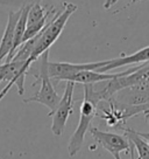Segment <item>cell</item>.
<instances>
[{"label":"cell","instance_id":"obj_1","mask_svg":"<svg viewBox=\"0 0 149 159\" xmlns=\"http://www.w3.org/2000/svg\"><path fill=\"white\" fill-rule=\"evenodd\" d=\"M77 8H78L77 5L72 2H65L63 11L56 12L53 15L51 20H49V22L45 25V28L36 35L35 46L30 55V59L28 60L30 65L35 62L43 53L49 50L50 47L56 42V40L60 38V35L64 30L68 20L77 11Z\"/></svg>","mask_w":149,"mask_h":159},{"label":"cell","instance_id":"obj_2","mask_svg":"<svg viewBox=\"0 0 149 159\" xmlns=\"http://www.w3.org/2000/svg\"><path fill=\"white\" fill-rule=\"evenodd\" d=\"M40 57L41 65L39 74L34 75L36 77V82L34 84L40 82V89L39 91H36L34 96L23 99V103L37 102L42 105H45L50 111H53L61 101V96L56 93L54 85L51 83V77L49 74V50L43 53Z\"/></svg>","mask_w":149,"mask_h":159},{"label":"cell","instance_id":"obj_3","mask_svg":"<svg viewBox=\"0 0 149 159\" xmlns=\"http://www.w3.org/2000/svg\"><path fill=\"white\" fill-rule=\"evenodd\" d=\"M97 104L89 95L84 94V99L80 105V117L78 125L69 139L68 152L70 157H74L83 146L86 132L89 131L92 119L97 116Z\"/></svg>","mask_w":149,"mask_h":159},{"label":"cell","instance_id":"obj_4","mask_svg":"<svg viewBox=\"0 0 149 159\" xmlns=\"http://www.w3.org/2000/svg\"><path fill=\"white\" fill-rule=\"evenodd\" d=\"M74 84H76L74 82L66 81L64 93H63V96L61 97V101L58 102L57 107L48 114V116L53 118L51 128H50L51 132L57 137L63 134L68 118L70 115L74 112Z\"/></svg>","mask_w":149,"mask_h":159},{"label":"cell","instance_id":"obj_5","mask_svg":"<svg viewBox=\"0 0 149 159\" xmlns=\"http://www.w3.org/2000/svg\"><path fill=\"white\" fill-rule=\"evenodd\" d=\"M30 63L20 61H10L0 65V83L7 82L10 85H16L19 95L25 94V79L30 68Z\"/></svg>","mask_w":149,"mask_h":159},{"label":"cell","instance_id":"obj_6","mask_svg":"<svg viewBox=\"0 0 149 159\" xmlns=\"http://www.w3.org/2000/svg\"><path fill=\"white\" fill-rule=\"evenodd\" d=\"M109 60L89 62V63H69V62H50L49 61V74L51 79L56 81H65L70 76L78 73L80 70H98L99 68L107 65Z\"/></svg>","mask_w":149,"mask_h":159},{"label":"cell","instance_id":"obj_7","mask_svg":"<svg viewBox=\"0 0 149 159\" xmlns=\"http://www.w3.org/2000/svg\"><path fill=\"white\" fill-rule=\"evenodd\" d=\"M90 132L97 143H99L106 151H109L113 157L119 156L122 151H130L129 139L126 136L114 134V132H106L97 128H91Z\"/></svg>","mask_w":149,"mask_h":159},{"label":"cell","instance_id":"obj_8","mask_svg":"<svg viewBox=\"0 0 149 159\" xmlns=\"http://www.w3.org/2000/svg\"><path fill=\"white\" fill-rule=\"evenodd\" d=\"M111 98L120 104L139 107L149 103V82H143L117 91Z\"/></svg>","mask_w":149,"mask_h":159},{"label":"cell","instance_id":"obj_9","mask_svg":"<svg viewBox=\"0 0 149 159\" xmlns=\"http://www.w3.org/2000/svg\"><path fill=\"white\" fill-rule=\"evenodd\" d=\"M55 12L45 11V8L41 5L39 1H35L30 5L29 12H28V19H27V28L23 36V42L28 41L29 39L34 38L40 33L49 22V18L54 15Z\"/></svg>","mask_w":149,"mask_h":159},{"label":"cell","instance_id":"obj_10","mask_svg":"<svg viewBox=\"0 0 149 159\" xmlns=\"http://www.w3.org/2000/svg\"><path fill=\"white\" fill-rule=\"evenodd\" d=\"M21 12H22V7L19 11H12L8 14L7 25H6L5 32H4L1 41H0V63L8 57V55L11 54V52L13 49L15 27H16V24L19 21Z\"/></svg>","mask_w":149,"mask_h":159},{"label":"cell","instance_id":"obj_11","mask_svg":"<svg viewBox=\"0 0 149 159\" xmlns=\"http://www.w3.org/2000/svg\"><path fill=\"white\" fill-rule=\"evenodd\" d=\"M149 62V46L144 47L142 49L135 52L130 55H122L117 59L109 60L107 65L101 67L98 69L100 73H107L109 70L115 69V68H120V67H125V66L130 65H138V63H146Z\"/></svg>","mask_w":149,"mask_h":159},{"label":"cell","instance_id":"obj_12","mask_svg":"<svg viewBox=\"0 0 149 159\" xmlns=\"http://www.w3.org/2000/svg\"><path fill=\"white\" fill-rule=\"evenodd\" d=\"M125 136L129 139V142L133 144L136 152H138V159H149V144L144 138H142L135 130L124 128Z\"/></svg>","mask_w":149,"mask_h":159},{"label":"cell","instance_id":"obj_13","mask_svg":"<svg viewBox=\"0 0 149 159\" xmlns=\"http://www.w3.org/2000/svg\"><path fill=\"white\" fill-rule=\"evenodd\" d=\"M115 2H117V0H105L104 8H106V10H109V8H111L112 6L114 5Z\"/></svg>","mask_w":149,"mask_h":159},{"label":"cell","instance_id":"obj_14","mask_svg":"<svg viewBox=\"0 0 149 159\" xmlns=\"http://www.w3.org/2000/svg\"><path fill=\"white\" fill-rule=\"evenodd\" d=\"M136 132H138V134H139L142 138L146 139V140L148 142V144H149V132H139V131H136Z\"/></svg>","mask_w":149,"mask_h":159},{"label":"cell","instance_id":"obj_15","mask_svg":"<svg viewBox=\"0 0 149 159\" xmlns=\"http://www.w3.org/2000/svg\"><path fill=\"white\" fill-rule=\"evenodd\" d=\"M130 157H132V159H134V150H133V146L130 148ZM115 159H121L120 158V154L119 156H117V157H114Z\"/></svg>","mask_w":149,"mask_h":159}]
</instances>
